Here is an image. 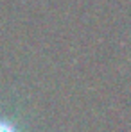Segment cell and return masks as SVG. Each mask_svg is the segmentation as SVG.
<instances>
[{"label":"cell","mask_w":131,"mask_h":132,"mask_svg":"<svg viewBox=\"0 0 131 132\" xmlns=\"http://www.w3.org/2000/svg\"><path fill=\"white\" fill-rule=\"evenodd\" d=\"M0 132H20L11 121H7V120H2L0 118Z\"/></svg>","instance_id":"1"}]
</instances>
